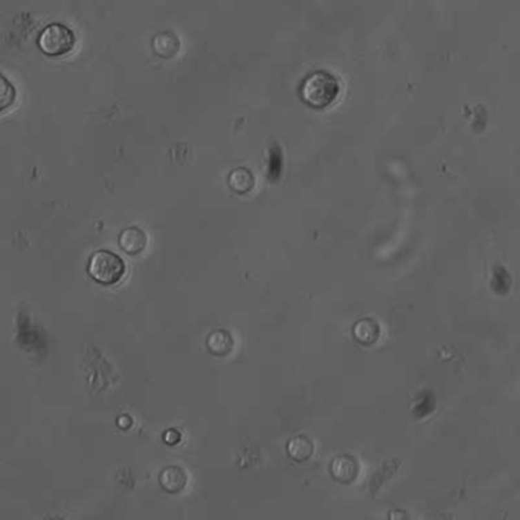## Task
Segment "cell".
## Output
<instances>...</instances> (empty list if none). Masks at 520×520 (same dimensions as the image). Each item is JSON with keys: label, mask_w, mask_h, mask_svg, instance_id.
Segmentation results:
<instances>
[{"label": "cell", "mask_w": 520, "mask_h": 520, "mask_svg": "<svg viewBox=\"0 0 520 520\" xmlns=\"http://www.w3.org/2000/svg\"><path fill=\"white\" fill-rule=\"evenodd\" d=\"M302 98L313 107H327L339 97L340 84L338 78L328 72H314L302 84Z\"/></svg>", "instance_id": "6da1fadb"}, {"label": "cell", "mask_w": 520, "mask_h": 520, "mask_svg": "<svg viewBox=\"0 0 520 520\" xmlns=\"http://www.w3.org/2000/svg\"><path fill=\"white\" fill-rule=\"evenodd\" d=\"M89 273L95 281L112 285L119 282L126 275V262L113 252L99 251L90 258Z\"/></svg>", "instance_id": "7a4b0ae2"}, {"label": "cell", "mask_w": 520, "mask_h": 520, "mask_svg": "<svg viewBox=\"0 0 520 520\" xmlns=\"http://www.w3.org/2000/svg\"><path fill=\"white\" fill-rule=\"evenodd\" d=\"M39 45L46 55L61 57L75 48L77 37L70 28L61 23H52L43 29Z\"/></svg>", "instance_id": "3957f363"}, {"label": "cell", "mask_w": 520, "mask_h": 520, "mask_svg": "<svg viewBox=\"0 0 520 520\" xmlns=\"http://www.w3.org/2000/svg\"><path fill=\"white\" fill-rule=\"evenodd\" d=\"M358 472H360V467H358L356 458L351 455H340L331 464V474L334 476V479L343 482V484L353 482L357 478Z\"/></svg>", "instance_id": "277c9868"}, {"label": "cell", "mask_w": 520, "mask_h": 520, "mask_svg": "<svg viewBox=\"0 0 520 520\" xmlns=\"http://www.w3.org/2000/svg\"><path fill=\"white\" fill-rule=\"evenodd\" d=\"M153 49H155V52L159 57L171 58L179 52L180 40L174 32H170V31L159 32L156 34L155 39H153Z\"/></svg>", "instance_id": "5b68a950"}, {"label": "cell", "mask_w": 520, "mask_h": 520, "mask_svg": "<svg viewBox=\"0 0 520 520\" xmlns=\"http://www.w3.org/2000/svg\"><path fill=\"white\" fill-rule=\"evenodd\" d=\"M119 243H121V247L127 253L137 255V253H141L144 249L146 247L148 238H146V233L142 229L128 228L121 233Z\"/></svg>", "instance_id": "8992f818"}, {"label": "cell", "mask_w": 520, "mask_h": 520, "mask_svg": "<svg viewBox=\"0 0 520 520\" xmlns=\"http://www.w3.org/2000/svg\"><path fill=\"white\" fill-rule=\"evenodd\" d=\"M159 481L160 485H162L168 493H179L185 488L188 478L186 473L183 472L180 467H168L160 473Z\"/></svg>", "instance_id": "52a82bcc"}, {"label": "cell", "mask_w": 520, "mask_h": 520, "mask_svg": "<svg viewBox=\"0 0 520 520\" xmlns=\"http://www.w3.org/2000/svg\"><path fill=\"white\" fill-rule=\"evenodd\" d=\"M287 452L293 461H296V463H304V461H307L313 455L314 444L311 439L307 438L305 435H298L290 439Z\"/></svg>", "instance_id": "ba28073f"}, {"label": "cell", "mask_w": 520, "mask_h": 520, "mask_svg": "<svg viewBox=\"0 0 520 520\" xmlns=\"http://www.w3.org/2000/svg\"><path fill=\"white\" fill-rule=\"evenodd\" d=\"M208 348L215 356H228L233 348L232 336L224 329H217L208 338Z\"/></svg>", "instance_id": "9c48e42d"}, {"label": "cell", "mask_w": 520, "mask_h": 520, "mask_svg": "<svg viewBox=\"0 0 520 520\" xmlns=\"http://www.w3.org/2000/svg\"><path fill=\"white\" fill-rule=\"evenodd\" d=\"M354 336L358 342L369 345V343L377 342L380 336V327L374 319H362L358 320L354 327Z\"/></svg>", "instance_id": "30bf717a"}, {"label": "cell", "mask_w": 520, "mask_h": 520, "mask_svg": "<svg viewBox=\"0 0 520 520\" xmlns=\"http://www.w3.org/2000/svg\"><path fill=\"white\" fill-rule=\"evenodd\" d=\"M229 185L235 193L246 194L253 188L255 179H253L252 173L246 170V168H238V170H235L231 174Z\"/></svg>", "instance_id": "8fae6325"}, {"label": "cell", "mask_w": 520, "mask_h": 520, "mask_svg": "<svg viewBox=\"0 0 520 520\" xmlns=\"http://www.w3.org/2000/svg\"><path fill=\"white\" fill-rule=\"evenodd\" d=\"M14 99H16V89L8 78L0 73V113L10 108Z\"/></svg>", "instance_id": "7c38bea8"}, {"label": "cell", "mask_w": 520, "mask_h": 520, "mask_svg": "<svg viewBox=\"0 0 520 520\" xmlns=\"http://www.w3.org/2000/svg\"><path fill=\"white\" fill-rule=\"evenodd\" d=\"M165 441H166L168 444H175V443H179V441H180V434H179V432H175V430L166 432V434H165Z\"/></svg>", "instance_id": "4fadbf2b"}, {"label": "cell", "mask_w": 520, "mask_h": 520, "mask_svg": "<svg viewBox=\"0 0 520 520\" xmlns=\"http://www.w3.org/2000/svg\"><path fill=\"white\" fill-rule=\"evenodd\" d=\"M118 423H119V426H121L122 429H128V426L131 424V418H130V416H127V415H124L122 418H119Z\"/></svg>", "instance_id": "5bb4252c"}]
</instances>
